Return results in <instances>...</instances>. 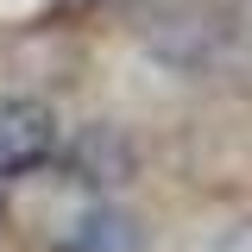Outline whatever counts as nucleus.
Here are the masks:
<instances>
[{
    "label": "nucleus",
    "mask_w": 252,
    "mask_h": 252,
    "mask_svg": "<svg viewBox=\"0 0 252 252\" xmlns=\"http://www.w3.org/2000/svg\"><path fill=\"white\" fill-rule=\"evenodd\" d=\"M57 252H145V220L120 208L114 195H94L69 215V227L57 233Z\"/></svg>",
    "instance_id": "nucleus-4"
},
{
    "label": "nucleus",
    "mask_w": 252,
    "mask_h": 252,
    "mask_svg": "<svg viewBox=\"0 0 252 252\" xmlns=\"http://www.w3.org/2000/svg\"><path fill=\"white\" fill-rule=\"evenodd\" d=\"M63 145L57 107L38 94H0V183L6 177H32L44 170Z\"/></svg>",
    "instance_id": "nucleus-1"
},
{
    "label": "nucleus",
    "mask_w": 252,
    "mask_h": 252,
    "mask_svg": "<svg viewBox=\"0 0 252 252\" xmlns=\"http://www.w3.org/2000/svg\"><path fill=\"white\" fill-rule=\"evenodd\" d=\"M208 252H252V220H240V227H227Z\"/></svg>",
    "instance_id": "nucleus-5"
},
{
    "label": "nucleus",
    "mask_w": 252,
    "mask_h": 252,
    "mask_svg": "<svg viewBox=\"0 0 252 252\" xmlns=\"http://www.w3.org/2000/svg\"><path fill=\"white\" fill-rule=\"evenodd\" d=\"M0 227H6V208H0Z\"/></svg>",
    "instance_id": "nucleus-6"
},
{
    "label": "nucleus",
    "mask_w": 252,
    "mask_h": 252,
    "mask_svg": "<svg viewBox=\"0 0 252 252\" xmlns=\"http://www.w3.org/2000/svg\"><path fill=\"white\" fill-rule=\"evenodd\" d=\"M63 170H69V183H82L89 195H107V189H126L139 177V152H132V139H126L120 126L89 120L63 145Z\"/></svg>",
    "instance_id": "nucleus-3"
},
{
    "label": "nucleus",
    "mask_w": 252,
    "mask_h": 252,
    "mask_svg": "<svg viewBox=\"0 0 252 252\" xmlns=\"http://www.w3.org/2000/svg\"><path fill=\"white\" fill-rule=\"evenodd\" d=\"M139 38H145L164 63L195 69V63L215 57L220 26H215V13H208V6H195V0H158V6L139 13Z\"/></svg>",
    "instance_id": "nucleus-2"
}]
</instances>
